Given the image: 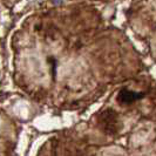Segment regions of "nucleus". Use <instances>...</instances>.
Wrapping results in <instances>:
<instances>
[{
  "mask_svg": "<svg viewBox=\"0 0 156 156\" xmlns=\"http://www.w3.org/2000/svg\"><path fill=\"white\" fill-rule=\"evenodd\" d=\"M117 115L113 110H107L101 115L102 128L109 134H115L119 130V121H117Z\"/></svg>",
  "mask_w": 156,
  "mask_h": 156,
  "instance_id": "obj_1",
  "label": "nucleus"
},
{
  "mask_svg": "<svg viewBox=\"0 0 156 156\" xmlns=\"http://www.w3.org/2000/svg\"><path fill=\"white\" fill-rule=\"evenodd\" d=\"M143 96H144V93H137V92H133L130 89L123 88L117 94V101L129 105V103H133V102L142 99Z\"/></svg>",
  "mask_w": 156,
  "mask_h": 156,
  "instance_id": "obj_2",
  "label": "nucleus"
}]
</instances>
